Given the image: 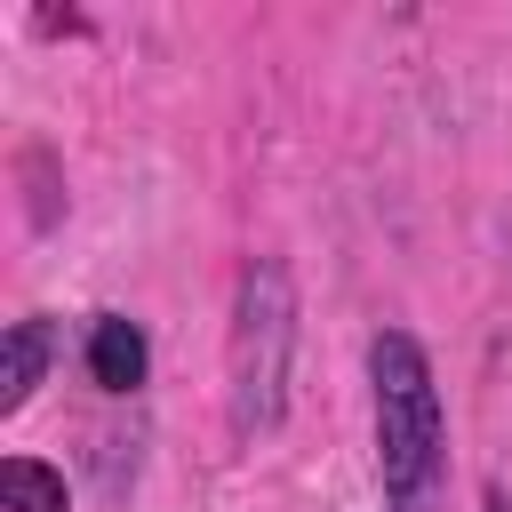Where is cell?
Listing matches in <instances>:
<instances>
[{
	"mask_svg": "<svg viewBox=\"0 0 512 512\" xmlns=\"http://www.w3.org/2000/svg\"><path fill=\"white\" fill-rule=\"evenodd\" d=\"M376 368V464H384V496L400 512H416L432 464H440V400H432V368L416 352V336H376L368 352Z\"/></svg>",
	"mask_w": 512,
	"mask_h": 512,
	"instance_id": "obj_1",
	"label": "cell"
},
{
	"mask_svg": "<svg viewBox=\"0 0 512 512\" xmlns=\"http://www.w3.org/2000/svg\"><path fill=\"white\" fill-rule=\"evenodd\" d=\"M88 376H96L104 392H136V384H144V328L120 320V312H104V320L88 328Z\"/></svg>",
	"mask_w": 512,
	"mask_h": 512,
	"instance_id": "obj_2",
	"label": "cell"
},
{
	"mask_svg": "<svg viewBox=\"0 0 512 512\" xmlns=\"http://www.w3.org/2000/svg\"><path fill=\"white\" fill-rule=\"evenodd\" d=\"M0 512H64V480L32 456H8L0 464Z\"/></svg>",
	"mask_w": 512,
	"mask_h": 512,
	"instance_id": "obj_3",
	"label": "cell"
},
{
	"mask_svg": "<svg viewBox=\"0 0 512 512\" xmlns=\"http://www.w3.org/2000/svg\"><path fill=\"white\" fill-rule=\"evenodd\" d=\"M40 352H48L40 320H16L8 328V360H0V408H24V392L40 384Z\"/></svg>",
	"mask_w": 512,
	"mask_h": 512,
	"instance_id": "obj_4",
	"label": "cell"
}]
</instances>
